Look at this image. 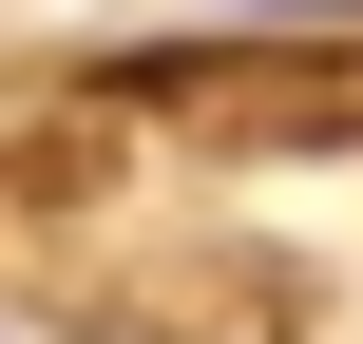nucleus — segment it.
<instances>
[{
	"instance_id": "f257e3e1",
	"label": "nucleus",
	"mask_w": 363,
	"mask_h": 344,
	"mask_svg": "<svg viewBox=\"0 0 363 344\" xmlns=\"http://www.w3.org/2000/svg\"><path fill=\"white\" fill-rule=\"evenodd\" d=\"M287 19H345V0H287Z\"/></svg>"
}]
</instances>
